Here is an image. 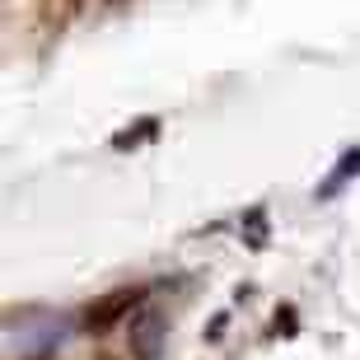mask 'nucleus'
<instances>
[{
    "label": "nucleus",
    "instance_id": "f03ea898",
    "mask_svg": "<svg viewBox=\"0 0 360 360\" xmlns=\"http://www.w3.org/2000/svg\"><path fill=\"white\" fill-rule=\"evenodd\" d=\"M164 351V314L160 309H136L131 319V356L136 360H160Z\"/></svg>",
    "mask_w": 360,
    "mask_h": 360
},
{
    "label": "nucleus",
    "instance_id": "f257e3e1",
    "mask_svg": "<svg viewBox=\"0 0 360 360\" xmlns=\"http://www.w3.org/2000/svg\"><path fill=\"white\" fill-rule=\"evenodd\" d=\"M141 304H146V290H141V285L108 290V295H98V300H89V304L80 309V328L84 333H108V328H117L127 314H136Z\"/></svg>",
    "mask_w": 360,
    "mask_h": 360
},
{
    "label": "nucleus",
    "instance_id": "7ed1b4c3",
    "mask_svg": "<svg viewBox=\"0 0 360 360\" xmlns=\"http://www.w3.org/2000/svg\"><path fill=\"white\" fill-rule=\"evenodd\" d=\"M351 174H360V150H351L347 160H342V169H337V178H333V183H328V187H323V192H333V187L342 183V178H351Z\"/></svg>",
    "mask_w": 360,
    "mask_h": 360
}]
</instances>
